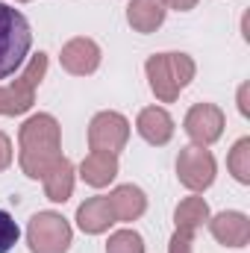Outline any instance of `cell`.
Wrapping results in <instances>:
<instances>
[{
	"label": "cell",
	"mask_w": 250,
	"mask_h": 253,
	"mask_svg": "<svg viewBox=\"0 0 250 253\" xmlns=\"http://www.w3.org/2000/svg\"><path fill=\"white\" fill-rule=\"evenodd\" d=\"M62 159V126L50 112L30 115L18 129V162L30 180H42Z\"/></svg>",
	"instance_id": "obj_1"
},
{
	"label": "cell",
	"mask_w": 250,
	"mask_h": 253,
	"mask_svg": "<svg viewBox=\"0 0 250 253\" xmlns=\"http://www.w3.org/2000/svg\"><path fill=\"white\" fill-rule=\"evenodd\" d=\"M144 74L150 83V91L162 103H174L180 91L197 74V65L188 53H153L144 62Z\"/></svg>",
	"instance_id": "obj_2"
},
{
	"label": "cell",
	"mask_w": 250,
	"mask_h": 253,
	"mask_svg": "<svg viewBox=\"0 0 250 253\" xmlns=\"http://www.w3.org/2000/svg\"><path fill=\"white\" fill-rule=\"evenodd\" d=\"M33 47L30 21L9 3H0V80L21 71Z\"/></svg>",
	"instance_id": "obj_3"
},
{
	"label": "cell",
	"mask_w": 250,
	"mask_h": 253,
	"mask_svg": "<svg viewBox=\"0 0 250 253\" xmlns=\"http://www.w3.org/2000/svg\"><path fill=\"white\" fill-rule=\"evenodd\" d=\"M44 74H47V53L39 50L36 56H30L24 71L15 77V83L0 85V115L15 118V115L30 112L33 103H36V88L42 85Z\"/></svg>",
	"instance_id": "obj_4"
},
{
	"label": "cell",
	"mask_w": 250,
	"mask_h": 253,
	"mask_svg": "<svg viewBox=\"0 0 250 253\" xmlns=\"http://www.w3.org/2000/svg\"><path fill=\"white\" fill-rule=\"evenodd\" d=\"M74 230L59 212H36L27 224L30 253H68Z\"/></svg>",
	"instance_id": "obj_5"
},
{
	"label": "cell",
	"mask_w": 250,
	"mask_h": 253,
	"mask_svg": "<svg viewBox=\"0 0 250 253\" xmlns=\"http://www.w3.org/2000/svg\"><path fill=\"white\" fill-rule=\"evenodd\" d=\"M215 174H218V162H215L209 147L188 144V147L180 150V156H177V180L188 191H194V194L206 191L215 183Z\"/></svg>",
	"instance_id": "obj_6"
},
{
	"label": "cell",
	"mask_w": 250,
	"mask_h": 253,
	"mask_svg": "<svg viewBox=\"0 0 250 253\" xmlns=\"http://www.w3.org/2000/svg\"><path fill=\"white\" fill-rule=\"evenodd\" d=\"M129 141V121L121 112H97L88 124V147L100 153H121Z\"/></svg>",
	"instance_id": "obj_7"
},
{
	"label": "cell",
	"mask_w": 250,
	"mask_h": 253,
	"mask_svg": "<svg viewBox=\"0 0 250 253\" xmlns=\"http://www.w3.org/2000/svg\"><path fill=\"white\" fill-rule=\"evenodd\" d=\"M224 126H227V115L215 103H194L183 118V129L191 138V144H197V147L215 144L224 135Z\"/></svg>",
	"instance_id": "obj_8"
},
{
	"label": "cell",
	"mask_w": 250,
	"mask_h": 253,
	"mask_svg": "<svg viewBox=\"0 0 250 253\" xmlns=\"http://www.w3.org/2000/svg\"><path fill=\"white\" fill-rule=\"evenodd\" d=\"M59 62L68 74L74 77H88L94 74L100 62H103V50L94 39H85V36H77L71 42L62 44V53H59Z\"/></svg>",
	"instance_id": "obj_9"
},
{
	"label": "cell",
	"mask_w": 250,
	"mask_h": 253,
	"mask_svg": "<svg viewBox=\"0 0 250 253\" xmlns=\"http://www.w3.org/2000/svg\"><path fill=\"white\" fill-rule=\"evenodd\" d=\"M209 233L218 245L224 248H245L250 242V218L245 212H218V215H209Z\"/></svg>",
	"instance_id": "obj_10"
},
{
	"label": "cell",
	"mask_w": 250,
	"mask_h": 253,
	"mask_svg": "<svg viewBox=\"0 0 250 253\" xmlns=\"http://www.w3.org/2000/svg\"><path fill=\"white\" fill-rule=\"evenodd\" d=\"M174 118H171V112L168 109H162V106H144L141 112H138V118H135V132L147 141V144H153V147H162V144H168L171 138H174Z\"/></svg>",
	"instance_id": "obj_11"
},
{
	"label": "cell",
	"mask_w": 250,
	"mask_h": 253,
	"mask_svg": "<svg viewBox=\"0 0 250 253\" xmlns=\"http://www.w3.org/2000/svg\"><path fill=\"white\" fill-rule=\"evenodd\" d=\"M112 224H118V221H115V212H112L106 194H97V197H88L85 203H80V209H77V227L85 236H100Z\"/></svg>",
	"instance_id": "obj_12"
},
{
	"label": "cell",
	"mask_w": 250,
	"mask_h": 253,
	"mask_svg": "<svg viewBox=\"0 0 250 253\" xmlns=\"http://www.w3.org/2000/svg\"><path fill=\"white\" fill-rule=\"evenodd\" d=\"M106 197H109V206L115 212V221H121V224L138 221L147 212V194L138 186H132V183H124V186L112 189V194H106Z\"/></svg>",
	"instance_id": "obj_13"
},
{
	"label": "cell",
	"mask_w": 250,
	"mask_h": 253,
	"mask_svg": "<svg viewBox=\"0 0 250 253\" xmlns=\"http://www.w3.org/2000/svg\"><path fill=\"white\" fill-rule=\"evenodd\" d=\"M80 177H83V183L91 186V189H106V186L118 177V156H115V153L91 150V153L80 162Z\"/></svg>",
	"instance_id": "obj_14"
},
{
	"label": "cell",
	"mask_w": 250,
	"mask_h": 253,
	"mask_svg": "<svg viewBox=\"0 0 250 253\" xmlns=\"http://www.w3.org/2000/svg\"><path fill=\"white\" fill-rule=\"evenodd\" d=\"M165 3L162 0H129L126 6V24L135 30V33H156L162 24H165Z\"/></svg>",
	"instance_id": "obj_15"
},
{
	"label": "cell",
	"mask_w": 250,
	"mask_h": 253,
	"mask_svg": "<svg viewBox=\"0 0 250 253\" xmlns=\"http://www.w3.org/2000/svg\"><path fill=\"white\" fill-rule=\"evenodd\" d=\"M74 180H77V171H74L71 159L62 156V159L42 177V183H44V197L53 200V203H68L71 194H74Z\"/></svg>",
	"instance_id": "obj_16"
},
{
	"label": "cell",
	"mask_w": 250,
	"mask_h": 253,
	"mask_svg": "<svg viewBox=\"0 0 250 253\" xmlns=\"http://www.w3.org/2000/svg\"><path fill=\"white\" fill-rule=\"evenodd\" d=\"M209 203L203 200V197H197V194H191L186 200H180V206H177V212H174V224H177V230H188V233H197L206 221H209Z\"/></svg>",
	"instance_id": "obj_17"
},
{
	"label": "cell",
	"mask_w": 250,
	"mask_h": 253,
	"mask_svg": "<svg viewBox=\"0 0 250 253\" xmlns=\"http://www.w3.org/2000/svg\"><path fill=\"white\" fill-rule=\"evenodd\" d=\"M227 168H230V174H233L242 186H250V138L248 135L233 144V150H230V156H227Z\"/></svg>",
	"instance_id": "obj_18"
},
{
	"label": "cell",
	"mask_w": 250,
	"mask_h": 253,
	"mask_svg": "<svg viewBox=\"0 0 250 253\" xmlns=\"http://www.w3.org/2000/svg\"><path fill=\"white\" fill-rule=\"evenodd\" d=\"M106 253H144V239L135 230H115L106 242Z\"/></svg>",
	"instance_id": "obj_19"
},
{
	"label": "cell",
	"mask_w": 250,
	"mask_h": 253,
	"mask_svg": "<svg viewBox=\"0 0 250 253\" xmlns=\"http://www.w3.org/2000/svg\"><path fill=\"white\" fill-rule=\"evenodd\" d=\"M18 236H21V230H18L15 218H12L6 209H0V253L12 251V248L18 245Z\"/></svg>",
	"instance_id": "obj_20"
},
{
	"label": "cell",
	"mask_w": 250,
	"mask_h": 253,
	"mask_svg": "<svg viewBox=\"0 0 250 253\" xmlns=\"http://www.w3.org/2000/svg\"><path fill=\"white\" fill-rule=\"evenodd\" d=\"M191 245H194V233L188 230H174L171 242H168V253H191Z\"/></svg>",
	"instance_id": "obj_21"
},
{
	"label": "cell",
	"mask_w": 250,
	"mask_h": 253,
	"mask_svg": "<svg viewBox=\"0 0 250 253\" xmlns=\"http://www.w3.org/2000/svg\"><path fill=\"white\" fill-rule=\"evenodd\" d=\"M12 159H15V150H12V138L0 129V174L12 165Z\"/></svg>",
	"instance_id": "obj_22"
},
{
	"label": "cell",
	"mask_w": 250,
	"mask_h": 253,
	"mask_svg": "<svg viewBox=\"0 0 250 253\" xmlns=\"http://www.w3.org/2000/svg\"><path fill=\"white\" fill-rule=\"evenodd\" d=\"M165 3V9H177V12H188V9H194L200 0H162Z\"/></svg>",
	"instance_id": "obj_23"
},
{
	"label": "cell",
	"mask_w": 250,
	"mask_h": 253,
	"mask_svg": "<svg viewBox=\"0 0 250 253\" xmlns=\"http://www.w3.org/2000/svg\"><path fill=\"white\" fill-rule=\"evenodd\" d=\"M245 94H248V85H242V91H239V112H242V115H248V103H245Z\"/></svg>",
	"instance_id": "obj_24"
},
{
	"label": "cell",
	"mask_w": 250,
	"mask_h": 253,
	"mask_svg": "<svg viewBox=\"0 0 250 253\" xmlns=\"http://www.w3.org/2000/svg\"><path fill=\"white\" fill-rule=\"evenodd\" d=\"M15 3H30V0H15Z\"/></svg>",
	"instance_id": "obj_25"
}]
</instances>
